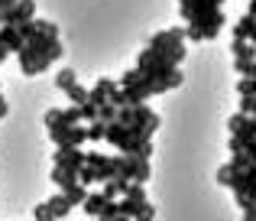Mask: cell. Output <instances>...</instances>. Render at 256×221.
I'll return each instance as SVG.
<instances>
[{
  "instance_id": "obj_1",
  "label": "cell",
  "mask_w": 256,
  "mask_h": 221,
  "mask_svg": "<svg viewBox=\"0 0 256 221\" xmlns=\"http://www.w3.org/2000/svg\"><path fill=\"white\" fill-rule=\"evenodd\" d=\"M62 43H58V26L49 23V20H36V36L30 39V43L23 46V52H20V72L23 75H39V72H46L52 62H58L62 59Z\"/></svg>"
},
{
  "instance_id": "obj_2",
  "label": "cell",
  "mask_w": 256,
  "mask_h": 221,
  "mask_svg": "<svg viewBox=\"0 0 256 221\" xmlns=\"http://www.w3.org/2000/svg\"><path fill=\"white\" fill-rule=\"evenodd\" d=\"M117 120L124 127H130L140 140H152V133H156V127H159V114L152 108H146V104H140V108H120Z\"/></svg>"
},
{
  "instance_id": "obj_3",
  "label": "cell",
  "mask_w": 256,
  "mask_h": 221,
  "mask_svg": "<svg viewBox=\"0 0 256 221\" xmlns=\"http://www.w3.org/2000/svg\"><path fill=\"white\" fill-rule=\"evenodd\" d=\"M227 17L224 10H208V13H198V17L192 20V23L185 26V39H192V43H204V39H218L220 30H224Z\"/></svg>"
},
{
  "instance_id": "obj_4",
  "label": "cell",
  "mask_w": 256,
  "mask_h": 221,
  "mask_svg": "<svg viewBox=\"0 0 256 221\" xmlns=\"http://www.w3.org/2000/svg\"><path fill=\"white\" fill-rule=\"evenodd\" d=\"M146 49L159 52V56H166L172 65H178L182 59H185V30H182V26H172V30L156 33V36L150 39V46H146Z\"/></svg>"
},
{
  "instance_id": "obj_5",
  "label": "cell",
  "mask_w": 256,
  "mask_h": 221,
  "mask_svg": "<svg viewBox=\"0 0 256 221\" xmlns=\"http://www.w3.org/2000/svg\"><path fill=\"white\" fill-rule=\"evenodd\" d=\"M107 143H114L120 153H130V156H136L143 140H140L136 133L130 130V127H124L120 120H114V124H107Z\"/></svg>"
},
{
  "instance_id": "obj_6",
  "label": "cell",
  "mask_w": 256,
  "mask_h": 221,
  "mask_svg": "<svg viewBox=\"0 0 256 221\" xmlns=\"http://www.w3.org/2000/svg\"><path fill=\"white\" fill-rule=\"evenodd\" d=\"M150 202L146 198V189L140 182H130V189H126V195L120 198V215L124 218H130V221H136V215L143 211V205Z\"/></svg>"
},
{
  "instance_id": "obj_7",
  "label": "cell",
  "mask_w": 256,
  "mask_h": 221,
  "mask_svg": "<svg viewBox=\"0 0 256 221\" xmlns=\"http://www.w3.org/2000/svg\"><path fill=\"white\" fill-rule=\"evenodd\" d=\"M52 159H56V166H62V169L82 172V166L88 163V153L82 150V146H62V150L52 153Z\"/></svg>"
},
{
  "instance_id": "obj_8",
  "label": "cell",
  "mask_w": 256,
  "mask_h": 221,
  "mask_svg": "<svg viewBox=\"0 0 256 221\" xmlns=\"http://www.w3.org/2000/svg\"><path fill=\"white\" fill-rule=\"evenodd\" d=\"M36 20V0H20L13 10L4 13V26H23Z\"/></svg>"
},
{
  "instance_id": "obj_9",
  "label": "cell",
  "mask_w": 256,
  "mask_h": 221,
  "mask_svg": "<svg viewBox=\"0 0 256 221\" xmlns=\"http://www.w3.org/2000/svg\"><path fill=\"white\" fill-rule=\"evenodd\" d=\"M117 88H120V85L114 82V78H98L94 88H91V101L98 104V108H104V104H110V98H114Z\"/></svg>"
},
{
  "instance_id": "obj_10",
  "label": "cell",
  "mask_w": 256,
  "mask_h": 221,
  "mask_svg": "<svg viewBox=\"0 0 256 221\" xmlns=\"http://www.w3.org/2000/svg\"><path fill=\"white\" fill-rule=\"evenodd\" d=\"M52 143H56V150H62V146H84L88 143V127H82V124H78V127H68V130L58 133Z\"/></svg>"
},
{
  "instance_id": "obj_11",
  "label": "cell",
  "mask_w": 256,
  "mask_h": 221,
  "mask_svg": "<svg viewBox=\"0 0 256 221\" xmlns=\"http://www.w3.org/2000/svg\"><path fill=\"white\" fill-rule=\"evenodd\" d=\"M68 117H65V111L62 108H49L46 111V130H49V140H56L58 133H65L68 130Z\"/></svg>"
},
{
  "instance_id": "obj_12",
  "label": "cell",
  "mask_w": 256,
  "mask_h": 221,
  "mask_svg": "<svg viewBox=\"0 0 256 221\" xmlns=\"http://www.w3.org/2000/svg\"><path fill=\"white\" fill-rule=\"evenodd\" d=\"M0 46H4L6 52H16V56H20L26 43H23V36H20L16 26H0Z\"/></svg>"
},
{
  "instance_id": "obj_13",
  "label": "cell",
  "mask_w": 256,
  "mask_h": 221,
  "mask_svg": "<svg viewBox=\"0 0 256 221\" xmlns=\"http://www.w3.org/2000/svg\"><path fill=\"white\" fill-rule=\"evenodd\" d=\"M234 39H246V43H253V46H256V17L244 13V17L234 23Z\"/></svg>"
},
{
  "instance_id": "obj_14",
  "label": "cell",
  "mask_w": 256,
  "mask_h": 221,
  "mask_svg": "<svg viewBox=\"0 0 256 221\" xmlns=\"http://www.w3.org/2000/svg\"><path fill=\"white\" fill-rule=\"evenodd\" d=\"M49 179L58 185V192H65V189H72V185H78V172H72V169H62V166H56V163H52V172H49Z\"/></svg>"
},
{
  "instance_id": "obj_15",
  "label": "cell",
  "mask_w": 256,
  "mask_h": 221,
  "mask_svg": "<svg viewBox=\"0 0 256 221\" xmlns=\"http://www.w3.org/2000/svg\"><path fill=\"white\" fill-rule=\"evenodd\" d=\"M230 52H234V62H246V65L256 62V46L246 43V39H234Z\"/></svg>"
},
{
  "instance_id": "obj_16",
  "label": "cell",
  "mask_w": 256,
  "mask_h": 221,
  "mask_svg": "<svg viewBox=\"0 0 256 221\" xmlns=\"http://www.w3.org/2000/svg\"><path fill=\"white\" fill-rule=\"evenodd\" d=\"M218 182L227 185V189H240V182H244V172L234 169V166L227 163V166H220V169H218Z\"/></svg>"
},
{
  "instance_id": "obj_17",
  "label": "cell",
  "mask_w": 256,
  "mask_h": 221,
  "mask_svg": "<svg viewBox=\"0 0 256 221\" xmlns=\"http://www.w3.org/2000/svg\"><path fill=\"white\" fill-rule=\"evenodd\" d=\"M107 202H110V198H104L100 192H88V198H84L82 208H84L91 218H100V215H104V208H107Z\"/></svg>"
},
{
  "instance_id": "obj_18",
  "label": "cell",
  "mask_w": 256,
  "mask_h": 221,
  "mask_svg": "<svg viewBox=\"0 0 256 221\" xmlns=\"http://www.w3.org/2000/svg\"><path fill=\"white\" fill-rule=\"evenodd\" d=\"M46 205H49V211H52V218H68L72 215V202H68V198H65V192H58V195H52L49 198V202H46Z\"/></svg>"
},
{
  "instance_id": "obj_19",
  "label": "cell",
  "mask_w": 256,
  "mask_h": 221,
  "mask_svg": "<svg viewBox=\"0 0 256 221\" xmlns=\"http://www.w3.org/2000/svg\"><path fill=\"white\" fill-rule=\"evenodd\" d=\"M234 195L256 198V166H250V169H244V182H240V189H234Z\"/></svg>"
},
{
  "instance_id": "obj_20",
  "label": "cell",
  "mask_w": 256,
  "mask_h": 221,
  "mask_svg": "<svg viewBox=\"0 0 256 221\" xmlns=\"http://www.w3.org/2000/svg\"><path fill=\"white\" fill-rule=\"evenodd\" d=\"M78 182H82L84 189H88V185H98V182L104 185V179H100V172L94 169V166H88V163H84V166H82V172H78Z\"/></svg>"
},
{
  "instance_id": "obj_21",
  "label": "cell",
  "mask_w": 256,
  "mask_h": 221,
  "mask_svg": "<svg viewBox=\"0 0 256 221\" xmlns=\"http://www.w3.org/2000/svg\"><path fill=\"white\" fill-rule=\"evenodd\" d=\"M56 85H58V88L65 91V95H68V91H72V88H75V85H78V75H75V72H72V69H62V72H58V75H56Z\"/></svg>"
},
{
  "instance_id": "obj_22",
  "label": "cell",
  "mask_w": 256,
  "mask_h": 221,
  "mask_svg": "<svg viewBox=\"0 0 256 221\" xmlns=\"http://www.w3.org/2000/svg\"><path fill=\"white\" fill-rule=\"evenodd\" d=\"M88 140H91V143L107 140V124H104V120H94V124H88Z\"/></svg>"
},
{
  "instance_id": "obj_23",
  "label": "cell",
  "mask_w": 256,
  "mask_h": 221,
  "mask_svg": "<svg viewBox=\"0 0 256 221\" xmlns=\"http://www.w3.org/2000/svg\"><path fill=\"white\" fill-rule=\"evenodd\" d=\"M65 198L72 202V208H75V205H84V198H88V189H84L82 182H78V185H72V189H65Z\"/></svg>"
},
{
  "instance_id": "obj_24",
  "label": "cell",
  "mask_w": 256,
  "mask_h": 221,
  "mask_svg": "<svg viewBox=\"0 0 256 221\" xmlns=\"http://www.w3.org/2000/svg\"><path fill=\"white\" fill-rule=\"evenodd\" d=\"M237 95L240 98H253L256 95V78H240L237 82Z\"/></svg>"
},
{
  "instance_id": "obj_25",
  "label": "cell",
  "mask_w": 256,
  "mask_h": 221,
  "mask_svg": "<svg viewBox=\"0 0 256 221\" xmlns=\"http://www.w3.org/2000/svg\"><path fill=\"white\" fill-rule=\"evenodd\" d=\"M150 179H152L150 159H140V163H136V179H133V182H140V185H143V182H150Z\"/></svg>"
},
{
  "instance_id": "obj_26",
  "label": "cell",
  "mask_w": 256,
  "mask_h": 221,
  "mask_svg": "<svg viewBox=\"0 0 256 221\" xmlns=\"http://www.w3.org/2000/svg\"><path fill=\"white\" fill-rule=\"evenodd\" d=\"M82 120H88V124H94V120H100V108H98L94 101L82 104Z\"/></svg>"
},
{
  "instance_id": "obj_27",
  "label": "cell",
  "mask_w": 256,
  "mask_h": 221,
  "mask_svg": "<svg viewBox=\"0 0 256 221\" xmlns=\"http://www.w3.org/2000/svg\"><path fill=\"white\" fill-rule=\"evenodd\" d=\"M240 114L256 117V95H253V98H240Z\"/></svg>"
},
{
  "instance_id": "obj_28",
  "label": "cell",
  "mask_w": 256,
  "mask_h": 221,
  "mask_svg": "<svg viewBox=\"0 0 256 221\" xmlns=\"http://www.w3.org/2000/svg\"><path fill=\"white\" fill-rule=\"evenodd\" d=\"M117 114H120V108L104 104V108H100V120H104V124H114V120H117Z\"/></svg>"
},
{
  "instance_id": "obj_29",
  "label": "cell",
  "mask_w": 256,
  "mask_h": 221,
  "mask_svg": "<svg viewBox=\"0 0 256 221\" xmlns=\"http://www.w3.org/2000/svg\"><path fill=\"white\" fill-rule=\"evenodd\" d=\"M230 166H234V169H240V172H244V169H250V163H246V156H244V153H230Z\"/></svg>"
},
{
  "instance_id": "obj_30",
  "label": "cell",
  "mask_w": 256,
  "mask_h": 221,
  "mask_svg": "<svg viewBox=\"0 0 256 221\" xmlns=\"http://www.w3.org/2000/svg\"><path fill=\"white\" fill-rule=\"evenodd\" d=\"M36 221H56V218H52V211H49V205H36Z\"/></svg>"
},
{
  "instance_id": "obj_31",
  "label": "cell",
  "mask_w": 256,
  "mask_h": 221,
  "mask_svg": "<svg viewBox=\"0 0 256 221\" xmlns=\"http://www.w3.org/2000/svg\"><path fill=\"white\" fill-rule=\"evenodd\" d=\"M65 117H68L72 127H78V124H82V108H68V111H65Z\"/></svg>"
},
{
  "instance_id": "obj_32",
  "label": "cell",
  "mask_w": 256,
  "mask_h": 221,
  "mask_svg": "<svg viewBox=\"0 0 256 221\" xmlns=\"http://www.w3.org/2000/svg\"><path fill=\"white\" fill-rule=\"evenodd\" d=\"M152 218H156V208H152V205L146 202V205H143V211L136 215V221H152Z\"/></svg>"
},
{
  "instance_id": "obj_33",
  "label": "cell",
  "mask_w": 256,
  "mask_h": 221,
  "mask_svg": "<svg viewBox=\"0 0 256 221\" xmlns=\"http://www.w3.org/2000/svg\"><path fill=\"white\" fill-rule=\"evenodd\" d=\"M244 156H246V163H250V166H256V140H253V143H246Z\"/></svg>"
},
{
  "instance_id": "obj_34",
  "label": "cell",
  "mask_w": 256,
  "mask_h": 221,
  "mask_svg": "<svg viewBox=\"0 0 256 221\" xmlns=\"http://www.w3.org/2000/svg\"><path fill=\"white\" fill-rule=\"evenodd\" d=\"M244 150H246L244 140H240V137H230V153H244Z\"/></svg>"
},
{
  "instance_id": "obj_35",
  "label": "cell",
  "mask_w": 256,
  "mask_h": 221,
  "mask_svg": "<svg viewBox=\"0 0 256 221\" xmlns=\"http://www.w3.org/2000/svg\"><path fill=\"white\" fill-rule=\"evenodd\" d=\"M244 221H256V205H253V208H246V211H244Z\"/></svg>"
},
{
  "instance_id": "obj_36",
  "label": "cell",
  "mask_w": 256,
  "mask_h": 221,
  "mask_svg": "<svg viewBox=\"0 0 256 221\" xmlns=\"http://www.w3.org/2000/svg\"><path fill=\"white\" fill-rule=\"evenodd\" d=\"M6 111H10V108H6V101H4V95H0V117H6Z\"/></svg>"
},
{
  "instance_id": "obj_37",
  "label": "cell",
  "mask_w": 256,
  "mask_h": 221,
  "mask_svg": "<svg viewBox=\"0 0 256 221\" xmlns=\"http://www.w3.org/2000/svg\"><path fill=\"white\" fill-rule=\"evenodd\" d=\"M6 56H10V52H6V49H4V46H0V65H4V62H6Z\"/></svg>"
},
{
  "instance_id": "obj_38",
  "label": "cell",
  "mask_w": 256,
  "mask_h": 221,
  "mask_svg": "<svg viewBox=\"0 0 256 221\" xmlns=\"http://www.w3.org/2000/svg\"><path fill=\"white\" fill-rule=\"evenodd\" d=\"M250 78H256V62H253V69H250Z\"/></svg>"
},
{
  "instance_id": "obj_39",
  "label": "cell",
  "mask_w": 256,
  "mask_h": 221,
  "mask_svg": "<svg viewBox=\"0 0 256 221\" xmlns=\"http://www.w3.org/2000/svg\"><path fill=\"white\" fill-rule=\"evenodd\" d=\"M178 4H185V0H178Z\"/></svg>"
},
{
  "instance_id": "obj_40",
  "label": "cell",
  "mask_w": 256,
  "mask_h": 221,
  "mask_svg": "<svg viewBox=\"0 0 256 221\" xmlns=\"http://www.w3.org/2000/svg\"><path fill=\"white\" fill-rule=\"evenodd\" d=\"M94 221H100V218H94Z\"/></svg>"
}]
</instances>
